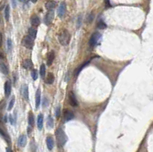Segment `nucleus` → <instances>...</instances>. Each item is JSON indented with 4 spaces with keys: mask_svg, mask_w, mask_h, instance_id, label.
I'll use <instances>...</instances> for the list:
<instances>
[{
    "mask_svg": "<svg viewBox=\"0 0 153 152\" xmlns=\"http://www.w3.org/2000/svg\"><path fill=\"white\" fill-rule=\"evenodd\" d=\"M22 44L26 48L31 49L32 47H33V45H34V39L31 38V37L30 36H28V35L25 36L23 38H22Z\"/></svg>",
    "mask_w": 153,
    "mask_h": 152,
    "instance_id": "3",
    "label": "nucleus"
},
{
    "mask_svg": "<svg viewBox=\"0 0 153 152\" xmlns=\"http://www.w3.org/2000/svg\"><path fill=\"white\" fill-rule=\"evenodd\" d=\"M28 36H30L31 38L34 39L36 37V35H37V30L34 28H30L28 29Z\"/></svg>",
    "mask_w": 153,
    "mask_h": 152,
    "instance_id": "20",
    "label": "nucleus"
},
{
    "mask_svg": "<svg viewBox=\"0 0 153 152\" xmlns=\"http://www.w3.org/2000/svg\"><path fill=\"white\" fill-rule=\"evenodd\" d=\"M41 22H40V18H38L37 15H33L31 18V24L32 26L34 27H37L38 25H40Z\"/></svg>",
    "mask_w": 153,
    "mask_h": 152,
    "instance_id": "11",
    "label": "nucleus"
},
{
    "mask_svg": "<svg viewBox=\"0 0 153 152\" xmlns=\"http://www.w3.org/2000/svg\"><path fill=\"white\" fill-rule=\"evenodd\" d=\"M46 144L48 150H51L54 147V140L51 137H48L46 139Z\"/></svg>",
    "mask_w": 153,
    "mask_h": 152,
    "instance_id": "18",
    "label": "nucleus"
},
{
    "mask_svg": "<svg viewBox=\"0 0 153 152\" xmlns=\"http://www.w3.org/2000/svg\"><path fill=\"white\" fill-rule=\"evenodd\" d=\"M66 13V4L64 3H62L57 9V15L59 18H63L65 15Z\"/></svg>",
    "mask_w": 153,
    "mask_h": 152,
    "instance_id": "7",
    "label": "nucleus"
},
{
    "mask_svg": "<svg viewBox=\"0 0 153 152\" xmlns=\"http://www.w3.org/2000/svg\"><path fill=\"white\" fill-rule=\"evenodd\" d=\"M9 16H10V9H9V6H7L5 9V18L7 21H9Z\"/></svg>",
    "mask_w": 153,
    "mask_h": 152,
    "instance_id": "24",
    "label": "nucleus"
},
{
    "mask_svg": "<svg viewBox=\"0 0 153 152\" xmlns=\"http://www.w3.org/2000/svg\"><path fill=\"white\" fill-rule=\"evenodd\" d=\"M7 47H8V50H11V49L12 47V44L11 39H8V41H7Z\"/></svg>",
    "mask_w": 153,
    "mask_h": 152,
    "instance_id": "31",
    "label": "nucleus"
},
{
    "mask_svg": "<svg viewBox=\"0 0 153 152\" xmlns=\"http://www.w3.org/2000/svg\"><path fill=\"white\" fill-rule=\"evenodd\" d=\"M28 124L31 127L33 126L34 124V115L31 112H29V115H28Z\"/></svg>",
    "mask_w": 153,
    "mask_h": 152,
    "instance_id": "21",
    "label": "nucleus"
},
{
    "mask_svg": "<svg viewBox=\"0 0 153 152\" xmlns=\"http://www.w3.org/2000/svg\"><path fill=\"white\" fill-rule=\"evenodd\" d=\"M55 6H56V3L54 1H52V0H48L45 4V7L48 10H53L55 8Z\"/></svg>",
    "mask_w": 153,
    "mask_h": 152,
    "instance_id": "17",
    "label": "nucleus"
},
{
    "mask_svg": "<svg viewBox=\"0 0 153 152\" xmlns=\"http://www.w3.org/2000/svg\"><path fill=\"white\" fill-rule=\"evenodd\" d=\"M31 77L34 80H36L38 77V74H37V70H33L31 72Z\"/></svg>",
    "mask_w": 153,
    "mask_h": 152,
    "instance_id": "28",
    "label": "nucleus"
},
{
    "mask_svg": "<svg viewBox=\"0 0 153 152\" xmlns=\"http://www.w3.org/2000/svg\"><path fill=\"white\" fill-rule=\"evenodd\" d=\"M26 142H27V138H26V136L25 135H21L20 137L18 138V144L20 147H25V144H26Z\"/></svg>",
    "mask_w": 153,
    "mask_h": 152,
    "instance_id": "13",
    "label": "nucleus"
},
{
    "mask_svg": "<svg viewBox=\"0 0 153 152\" xmlns=\"http://www.w3.org/2000/svg\"><path fill=\"white\" fill-rule=\"evenodd\" d=\"M19 1H22H22H23V0H19Z\"/></svg>",
    "mask_w": 153,
    "mask_h": 152,
    "instance_id": "39",
    "label": "nucleus"
},
{
    "mask_svg": "<svg viewBox=\"0 0 153 152\" xmlns=\"http://www.w3.org/2000/svg\"><path fill=\"white\" fill-rule=\"evenodd\" d=\"M45 70H46V67L45 64H42L41 67H40V74L42 76V77H44L45 75Z\"/></svg>",
    "mask_w": 153,
    "mask_h": 152,
    "instance_id": "26",
    "label": "nucleus"
},
{
    "mask_svg": "<svg viewBox=\"0 0 153 152\" xmlns=\"http://www.w3.org/2000/svg\"><path fill=\"white\" fill-rule=\"evenodd\" d=\"M69 103H70V106H72L73 107H76L78 106V100L76 99L74 93L72 92H70V93H69Z\"/></svg>",
    "mask_w": 153,
    "mask_h": 152,
    "instance_id": "8",
    "label": "nucleus"
},
{
    "mask_svg": "<svg viewBox=\"0 0 153 152\" xmlns=\"http://www.w3.org/2000/svg\"><path fill=\"white\" fill-rule=\"evenodd\" d=\"M60 113H61V108L60 107H57V109H56V117L57 118H58L60 116Z\"/></svg>",
    "mask_w": 153,
    "mask_h": 152,
    "instance_id": "32",
    "label": "nucleus"
},
{
    "mask_svg": "<svg viewBox=\"0 0 153 152\" xmlns=\"http://www.w3.org/2000/svg\"><path fill=\"white\" fill-rule=\"evenodd\" d=\"M54 12L53 10H49L47 14L45 15V22L46 25H50L51 24L53 19H54Z\"/></svg>",
    "mask_w": 153,
    "mask_h": 152,
    "instance_id": "5",
    "label": "nucleus"
},
{
    "mask_svg": "<svg viewBox=\"0 0 153 152\" xmlns=\"http://www.w3.org/2000/svg\"><path fill=\"white\" fill-rule=\"evenodd\" d=\"M40 103H41V90L40 89H37L35 94V106L37 109L39 107Z\"/></svg>",
    "mask_w": 153,
    "mask_h": 152,
    "instance_id": "10",
    "label": "nucleus"
},
{
    "mask_svg": "<svg viewBox=\"0 0 153 152\" xmlns=\"http://www.w3.org/2000/svg\"><path fill=\"white\" fill-rule=\"evenodd\" d=\"M0 71L4 74H8V69L5 64L0 63Z\"/></svg>",
    "mask_w": 153,
    "mask_h": 152,
    "instance_id": "22",
    "label": "nucleus"
},
{
    "mask_svg": "<svg viewBox=\"0 0 153 152\" xmlns=\"http://www.w3.org/2000/svg\"><path fill=\"white\" fill-rule=\"evenodd\" d=\"M107 26H106V23L103 22V21H102V20H100L99 22H98V24H97V28H99V29H104V28H106Z\"/></svg>",
    "mask_w": 153,
    "mask_h": 152,
    "instance_id": "25",
    "label": "nucleus"
},
{
    "mask_svg": "<svg viewBox=\"0 0 153 152\" xmlns=\"http://www.w3.org/2000/svg\"><path fill=\"white\" fill-rule=\"evenodd\" d=\"M22 94L24 99H25L26 100L28 99V88L27 85H23L22 88Z\"/></svg>",
    "mask_w": 153,
    "mask_h": 152,
    "instance_id": "15",
    "label": "nucleus"
},
{
    "mask_svg": "<svg viewBox=\"0 0 153 152\" xmlns=\"http://www.w3.org/2000/svg\"><path fill=\"white\" fill-rule=\"evenodd\" d=\"M100 34L99 32H95L93 33L90 38V41H89V44L90 47H94L96 44H97L99 39H100Z\"/></svg>",
    "mask_w": 153,
    "mask_h": 152,
    "instance_id": "4",
    "label": "nucleus"
},
{
    "mask_svg": "<svg viewBox=\"0 0 153 152\" xmlns=\"http://www.w3.org/2000/svg\"><path fill=\"white\" fill-rule=\"evenodd\" d=\"M54 57H55V54H54V52L53 50L50 51L48 54V56H47V64H48V66H51L53 64L54 60Z\"/></svg>",
    "mask_w": 153,
    "mask_h": 152,
    "instance_id": "9",
    "label": "nucleus"
},
{
    "mask_svg": "<svg viewBox=\"0 0 153 152\" xmlns=\"http://www.w3.org/2000/svg\"><path fill=\"white\" fill-rule=\"evenodd\" d=\"M14 104H15V97H13V98L11 99L10 103H9V110H11V109L13 108Z\"/></svg>",
    "mask_w": 153,
    "mask_h": 152,
    "instance_id": "29",
    "label": "nucleus"
},
{
    "mask_svg": "<svg viewBox=\"0 0 153 152\" xmlns=\"http://www.w3.org/2000/svg\"><path fill=\"white\" fill-rule=\"evenodd\" d=\"M63 116H64V119L66 122L70 121L74 118V115L72 111L68 110V109H65L63 112Z\"/></svg>",
    "mask_w": 153,
    "mask_h": 152,
    "instance_id": "6",
    "label": "nucleus"
},
{
    "mask_svg": "<svg viewBox=\"0 0 153 152\" xmlns=\"http://www.w3.org/2000/svg\"><path fill=\"white\" fill-rule=\"evenodd\" d=\"M43 121H44V117L42 116V114H40V115L37 116V128L39 130L42 129Z\"/></svg>",
    "mask_w": 153,
    "mask_h": 152,
    "instance_id": "14",
    "label": "nucleus"
},
{
    "mask_svg": "<svg viewBox=\"0 0 153 152\" xmlns=\"http://www.w3.org/2000/svg\"><path fill=\"white\" fill-rule=\"evenodd\" d=\"M70 40V35L67 30H63L58 35V41L59 43L63 45L66 46L69 44Z\"/></svg>",
    "mask_w": 153,
    "mask_h": 152,
    "instance_id": "1",
    "label": "nucleus"
},
{
    "mask_svg": "<svg viewBox=\"0 0 153 152\" xmlns=\"http://www.w3.org/2000/svg\"><path fill=\"white\" fill-rule=\"evenodd\" d=\"M12 91V85H11V82L9 80H7L5 83V94L6 96H9Z\"/></svg>",
    "mask_w": 153,
    "mask_h": 152,
    "instance_id": "12",
    "label": "nucleus"
},
{
    "mask_svg": "<svg viewBox=\"0 0 153 152\" xmlns=\"http://www.w3.org/2000/svg\"><path fill=\"white\" fill-rule=\"evenodd\" d=\"M48 105V99L47 98H45L44 99V102H43V106L45 107Z\"/></svg>",
    "mask_w": 153,
    "mask_h": 152,
    "instance_id": "33",
    "label": "nucleus"
},
{
    "mask_svg": "<svg viewBox=\"0 0 153 152\" xmlns=\"http://www.w3.org/2000/svg\"><path fill=\"white\" fill-rule=\"evenodd\" d=\"M55 135H56L57 144H58L60 146H63L66 143L67 138V136L65 135L64 131H63V129L57 128L55 132Z\"/></svg>",
    "mask_w": 153,
    "mask_h": 152,
    "instance_id": "2",
    "label": "nucleus"
},
{
    "mask_svg": "<svg viewBox=\"0 0 153 152\" xmlns=\"http://www.w3.org/2000/svg\"><path fill=\"white\" fill-rule=\"evenodd\" d=\"M47 125L48 128H52L53 126H54V120L52 119L51 116H48V120H47Z\"/></svg>",
    "mask_w": 153,
    "mask_h": 152,
    "instance_id": "23",
    "label": "nucleus"
},
{
    "mask_svg": "<svg viewBox=\"0 0 153 152\" xmlns=\"http://www.w3.org/2000/svg\"><path fill=\"white\" fill-rule=\"evenodd\" d=\"M0 134H1L4 138H5V139H6V140H9V137H8V135L6 134V132L3 130V129H1V128H0Z\"/></svg>",
    "mask_w": 153,
    "mask_h": 152,
    "instance_id": "30",
    "label": "nucleus"
},
{
    "mask_svg": "<svg viewBox=\"0 0 153 152\" xmlns=\"http://www.w3.org/2000/svg\"><path fill=\"white\" fill-rule=\"evenodd\" d=\"M6 152H12V150L10 148H7L6 149Z\"/></svg>",
    "mask_w": 153,
    "mask_h": 152,
    "instance_id": "37",
    "label": "nucleus"
},
{
    "mask_svg": "<svg viewBox=\"0 0 153 152\" xmlns=\"http://www.w3.org/2000/svg\"><path fill=\"white\" fill-rule=\"evenodd\" d=\"M12 6L13 7H15L16 6V2H15V0H12Z\"/></svg>",
    "mask_w": 153,
    "mask_h": 152,
    "instance_id": "36",
    "label": "nucleus"
},
{
    "mask_svg": "<svg viewBox=\"0 0 153 152\" xmlns=\"http://www.w3.org/2000/svg\"><path fill=\"white\" fill-rule=\"evenodd\" d=\"M2 44H3V34L2 33H0V47L2 46Z\"/></svg>",
    "mask_w": 153,
    "mask_h": 152,
    "instance_id": "35",
    "label": "nucleus"
},
{
    "mask_svg": "<svg viewBox=\"0 0 153 152\" xmlns=\"http://www.w3.org/2000/svg\"><path fill=\"white\" fill-rule=\"evenodd\" d=\"M87 64H88V62H86V63H84V64H82V66H81V67H78V69H76V70H75V71H76V72H75V74H76V76H78V75L79 74V73H80V72H81V71L82 70V69H83V68H84V67H85V66H86V65Z\"/></svg>",
    "mask_w": 153,
    "mask_h": 152,
    "instance_id": "27",
    "label": "nucleus"
},
{
    "mask_svg": "<svg viewBox=\"0 0 153 152\" xmlns=\"http://www.w3.org/2000/svg\"><path fill=\"white\" fill-rule=\"evenodd\" d=\"M93 19V15L91 14V15H90L89 17H88V22H89V23H90Z\"/></svg>",
    "mask_w": 153,
    "mask_h": 152,
    "instance_id": "34",
    "label": "nucleus"
},
{
    "mask_svg": "<svg viewBox=\"0 0 153 152\" xmlns=\"http://www.w3.org/2000/svg\"><path fill=\"white\" fill-rule=\"evenodd\" d=\"M46 83L48 84H52L54 81V76L53 73H49L47 76V78H46Z\"/></svg>",
    "mask_w": 153,
    "mask_h": 152,
    "instance_id": "19",
    "label": "nucleus"
},
{
    "mask_svg": "<svg viewBox=\"0 0 153 152\" xmlns=\"http://www.w3.org/2000/svg\"><path fill=\"white\" fill-rule=\"evenodd\" d=\"M22 66L25 69H31L33 67V63L30 59H25L22 63Z\"/></svg>",
    "mask_w": 153,
    "mask_h": 152,
    "instance_id": "16",
    "label": "nucleus"
},
{
    "mask_svg": "<svg viewBox=\"0 0 153 152\" xmlns=\"http://www.w3.org/2000/svg\"><path fill=\"white\" fill-rule=\"evenodd\" d=\"M30 1H31V3H35L37 1V0H30Z\"/></svg>",
    "mask_w": 153,
    "mask_h": 152,
    "instance_id": "38",
    "label": "nucleus"
}]
</instances>
